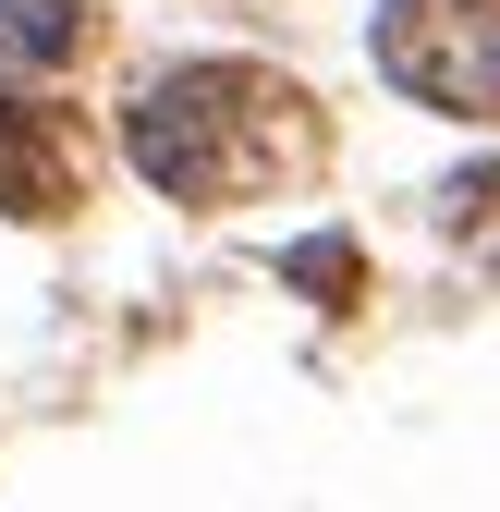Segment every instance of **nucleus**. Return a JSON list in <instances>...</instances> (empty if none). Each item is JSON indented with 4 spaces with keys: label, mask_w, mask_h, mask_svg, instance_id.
Wrapping results in <instances>:
<instances>
[{
    "label": "nucleus",
    "mask_w": 500,
    "mask_h": 512,
    "mask_svg": "<svg viewBox=\"0 0 500 512\" xmlns=\"http://www.w3.org/2000/svg\"><path fill=\"white\" fill-rule=\"evenodd\" d=\"M122 147L159 196L183 208H244V196H281V183L318 159V110H305L293 74L269 61H183L135 98L122 122Z\"/></svg>",
    "instance_id": "1"
},
{
    "label": "nucleus",
    "mask_w": 500,
    "mask_h": 512,
    "mask_svg": "<svg viewBox=\"0 0 500 512\" xmlns=\"http://www.w3.org/2000/svg\"><path fill=\"white\" fill-rule=\"evenodd\" d=\"M379 74L415 110L500 122V0H391L379 13Z\"/></svg>",
    "instance_id": "2"
},
{
    "label": "nucleus",
    "mask_w": 500,
    "mask_h": 512,
    "mask_svg": "<svg viewBox=\"0 0 500 512\" xmlns=\"http://www.w3.org/2000/svg\"><path fill=\"white\" fill-rule=\"evenodd\" d=\"M74 196H86V159L61 135V110L0 86V220H61Z\"/></svg>",
    "instance_id": "3"
},
{
    "label": "nucleus",
    "mask_w": 500,
    "mask_h": 512,
    "mask_svg": "<svg viewBox=\"0 0 500 512\" xmlns=\"http://www.w3.org/2000/svg\"><path fill=\"white\" fill-rule=\"evenodd\" d=\"M98 37V0H0V61L13 74H49Z\"/></svg>",
    "instance_id": "4"
},
{
    "label": "nucleus",
    "mask_w": 500,
    "mask_h": 512,
    "mask_svg": "<svg viewBox=\"0 0 500 512\" xmlns=\"http://www.w3.org/2000/svg\"><path fill=\"white\" fill-rule=\"evenodd\" d=\"M452 244L500 281V171H464V183H452Z\"/></svg>",
    "instance_id": "5"
},
{
    "label": "nucleus",
    "mask_w": 500,
    "mask_h": 512,
    "mask_svg": "<svg viewBox=\"0 0 500 512\" xmlns=\"http://www.w3.org/2000/svg\"><path fill=\"white\" fill-rule=\"evenodd\" d=\"M293 281L318 293V305H354V244H305V256H293Z\"/></svg>",
    "instance_id": "6"
}]
</instances>
